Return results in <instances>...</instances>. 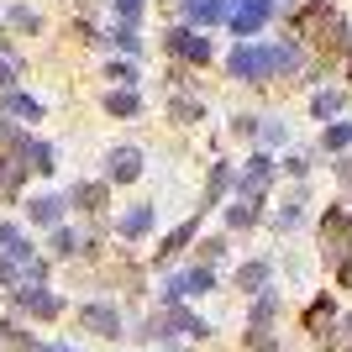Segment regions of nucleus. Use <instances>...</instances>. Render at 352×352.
<instances>
[{
    "mask_svg": "<svg viewBox=\"0 0 352 352\" xmlns=\"http://www.w3.org/2000/svg\"><path fill=\"white\" fill-rule=\"evenodd\" d=\"M347 16L337 11V0H305L294 11V43H310L321 58H342L347 47Z\"/></svg>",
    "mask_w": 352,
    "mask_h": 352,
    "instance_id": "obj_1",
    "label": "nucleus"
},
{
    "mask_svg": "<svg viewBox=\"0 0 352 352\" xmlns=\"http://www.w3.org/2000/svg\"><path fill=\"white\" fill-rule=\"evenodd\" d=\"M226 69H232L236 85H274V47L268 43H236L232 53H226Z\"/></svg>",
    "mask_w": 352,
    "mask_h": 352,
    "instance_id": "obj_2",
    "label": "nucleus"
},
{
    "mask_svg": "<svg viewBox=\"0 0 352 352\" xmlns=\"http://www.w3.org/2000/svg\"><path fill=\"white\" fill-rule=\"evenodd\" d=\"M274 174H279V163H274L263 147H258V153L242 163V174L232 179V184H236V200H252V206H263V195H268V184H274Z\"/></svg>",
    "mask_w": 352,
    "mask_h": 352,
    "instance_id": "obj_3",
    "label": "nucleus"
},
{
    "mask_svg": "<svg viewBox=\"0 0 352 352\" xmlns=\"http://www.w3.org/2000/svg\"><path fill=\"white\" fill-rule=\"evenodd\" d=\"M168 58H179V63H190V69H206L210 58H216V43H210L206 32H195V27H168Z\"/></svg>",
    "mask_w": 352,
    "mask_h": 352,
    "instance_id": "obj_4",
    "label": "nucleus"
},
{
    "mask_svg": "<svg viewBox=\"0 0 352 352\" xmlns=\"http://www.w3.org/2000/svg\"><path fill=\"white\" fill-rule=\"evenodd\" d=\"M268 21H274V0H232V6H226V27H232V37H242V43H252Z\"/></svg>",
    "mask_w": 352,
    "mask_h": 352,
    "instance_id": "obj_5",
    "label": "nucleus"
},
{
    "mask_svg": "<svg viewBox=\"0 0 352 352\" xmlns=\"http://www.w3.org/2000/svg\"><path fill=\"white\" fill-rule=\"evenodd\" d=\"M142 179V147H111L105 153V184H137Z\"/></svg>",
    "mask_w": 352,
    "mask_h": 352,
    "instance_id": "obj_6",
    "label": "nucleus"
},
{
    "mask_svg": "<svg viewBox=\"0 0 352 352\" xmlns=\"http://www.w3.org/2000/svg\"><path fill=\"white\" fill-rule=\"evenodd\" d=\"M226 6L232 0H179V11H184V27H221L226 21Z\"/></svg>",
    "mask_w": 352,
    "mask_h": 352,
    "instance_id": "obj_7",
    "label": "nucleus"
},
{
    "mask_svg": "<svg viewBox=\"0 0 352 352\" xmlns=\"http://www.w3.org/2000/svg\"><path fill=\"white\" fill-rule=\"evenodd\" d=\"M16 163H21L27 174H53V168H58V153H53V142H43V137H27L21 153H16Z\"/></svg>",
    "mask_w": 352,
    "mask_h": 352,
    "instance_id": "obj_8",
    "label": "nucleus"
},
{
    "mask_svg": "<svg viewBox=\"0 0 352 352\" xmlns=\"http://www.w3.org/2000/svg\"><path fill=\"white\" fill-rule=\"evenodd\" d=\"M105 190H111V184H105V179H79V184H74L69 195H63V206H74V210H85V216H100L105 210Z\"/></svg>",
    "mask_w": 352,
    "mask_h": 352,
    "instance_id": "obj_9",
    "label": "nucleus"
},
{
    "mask_svg": "<svg viewBox=\"0 0 352 352\" xmlns=\"http://www.w3.org/2000/svg\"><path fill=\"white\" fill-rule=\"evenodd\" d=\"M0 116L6 121H43V100H32L21 89H6L0 95Z\"/></svg>",
    "mask_w": 352,
    "mask_h": 352,
    "instance_id": "obj_10",
    "label": "nucleus"
},
{
    "mask_svg": "<svg viewBox=\"0 0 352 352\" xmlns=\"http://www.w3.org/2000/svg\"><path fill=\"white\" fill-rule=\"evenodd\" d=\"M27 221L32 226H58L63 221V195H27Z\"/></svg>",
    "mask_w": 352,
    "mask_h": 352,
    "instance_id": "obj_11",
    "label": "nucleus"
},
{
    "mask_svg": "<svg viewBox=\"0 0 352 352\" xmlns=\"http://www.w3.org/2000/svg\"><path fill=\"white\" fill-rule=\"evenodd\" d=\"M268 47H274V79H294V74L305 69V47L294 43V37L289 43H268Z\"/></svg>",
    "mask_w": 352,
    "mask_h": 352,
    "instance_id": "obj_12",
    "label": "nucleus"
},
{
    "mask_svg": "<svg viewBox=\"0 0 352 352\" xmlns=\"http://www.w3.org/2000/svg\"><path fill=\"white\" fill-rule=\"evenodd\" d=\"M0 258H11V263H32V242L21 226H11V221H0Z\"/></svg>",
    "mask_w": 352,
    "mask_h": 352,
    "instance_id": "obj_13",
    "label": "nucleus"
},
{
    "mask_svg": "<svg viewBox=\"0 0 352 352\" xmlns=\"http://www.w3.org/2000/svg\"><path fill=\"white\" fill-rule=\"evenodd\" d=\"M195 236H200V216H190V221H179L174 232L163 236V248H158V263H168V258H174V252H184L195 242Z\"/></svg>",
    "mask_w": 352,
    "mask_h": 352,
    "instance_id": "obj_14",
    "label": "nucleus"
},
{
    "mask_svg": "<svg viewBox=\"0 0 352 352\" xmlns=\"http://www.w3.org/2000/svg\"><path fill=\"white\" fill-rule=\"evenodd\" d=\"M79 321H85L89 331H100V337H121V316H116V305H85V310H79Z\"/></svg>",
    "mask_w": 352,
    "mask_h": 352,
    "instance_id": "obj_15",
    "label": "nucleus"
},
{
    "mask_svg": "<svg viewBox=\"0 0 352 352\" xmlns=\"http://www.w3.org/2000/svg\"><path fill=\"white\" fill-rule=\"evenodd\" d=\"M342 111H347V95H342V89H316V95H310V116L316 121H342Z\"/></svg>",
    "mask_w": 352,
    "mask_h": 352,
    "instance_id": "obj_16",
    "label": "nucleus"
},
{
    "mask_svg": "<svg viewBox=\"0 0 352 352\" xmlns=\"http://www.w3.org/2000/svg\"><path fill=\"white\" fill-rule=\"evenodd\" d=\"M116 232L126 236V242H137V236H147V232H153V206H132V210H121Z\"/></svg>",
    "mask_w": 352,
    "mask_h": 352,
    "instance_id": "obj_17",
    "label": "nucleus"
},
{
    "mask_svg": "<svg viewBox=\"0 0 352 352\" xmlns=\"http://www.w3.org/2000/svg\"><path fill=\"white\" fill-rule=\"evenodd\" d=\"M232 163H210V174H206V206H221V200H226V190H232Z\"/></svg>",
    "mask_w": 352,
    "mask_h": 352,
    "instance_id": "obj_18",
    "label": "nucleus"
},
{
    "mask_svg": "<svg viewBox=\"0 0 352 352\" xmlns=\"http://www.w3.org/2000/svg\"><path fill=\"white\" fill-rule=\"evenodd\" d=\"M258 221H263V206H252V200H232V206H226V226H232V232H248Z\"/></svg>",
    "mask_w": 352,
    "mask_h": 352,
    "instance_id": "obj_19",
    "label": "nucleus"
},
{
    "mask_svg": "<svg viewBox=\"0 0 352 352\" xmlns=\"http://www.w3.org/2000/svg\"><path fill=\"white\" fill-rule=\"evenodd\" d=\"M300 221H305V190H294L289 200H284V206H279V216H274V226H279V232H289V226H300Z\"/></svg>",
    "mask_w": 352,
    "mask_h": 352,
    "instance_id": "obj_20",
    "label": "nucleus"
},
{
    "mask_svg": "<svg viewBox=\"0 0 352 352\" xmlns=\"http://www.w3.org/2000/svg\"><path fill=\"white\" fill-rule=\"evenodd\" d=\"M210 289H216V268H206V263L179 279V294H210Z\"/></svg>",
    "mask_w": 352,
    "mask_h": 352,
    "instance_id": "obj_21",
    "label": "nucleus"
},
{
    "mask_svg": "<svg viewBox=\"0 0 352 352\" xmlns=\"http://www.w3.org/2000/svg\"><path fill=\"white\" fill-rule=\"evenodd\" d=\"M53 252H58V258H74V252H89V242L74 232V226H53Z\"/></svg>",
    "mask_w": 352,
    "mask_h": 352,
    "instance_id": "obj_22",
    "label": "nucleus"
},
{
    "mask_svg": "<svg viewBox=\"0 0 352 352\" xmlns=\"http://www.w3.org/2000/svg\"><path fill=\"white\" fill-rule=\"evenodd\" d=\"M105 111H111V116H137L142 100H137V89H111V95H105Z\"/></svg>",
    "mask_w": 352,
    "mask_h": 352,
    "instance_id": "obj_23",
    "label": "nucleus"
},
{
    "mask_svg": "<svg viewBox=\"0 0 352 352\" xmlns=\"http://www.w3.org/2000/svg\"><path fill=\"white\" fill-rule=\"evenodd\" d=\"M321 147H326V153H342V147H352V121H326Z\"/></svg>",
    "mask_w": 352,
    "mask_h": 352,
    "instance_id": "obj_24",
    "label": "nucleus"
},
{
    "mask_svg": "<svg viewBox=\"0 0 352 352\" xmlns=\"http://www.w3.org/2000/svg\"><path fill=\"white\" fill-rule=\"evenodd\" d=\"M263 279H268V263H263V258H252V263H242V268H236V284H242V289H263Z\"/></svg>",
    "mask_w": 352,
    "mask_h": 352,
    "instance_id": "obj_25",
    "label": "nucleus"
},
{
    "mask_svg": "<svg viewBox=\"0 0 352 352\" xmlns=\"http://www.w3.org/2000/svg\"><path fill=\"white\" fill-rule=\"evenodd\" d=\"M105 79H116V89H137V63H132V58L105 63Z\"/></svg>",
    "mask_w": 352,
    "mask_h": 352,
    "instance_id": "obj_26",
    "label": "nucleus"
},
{
    "mask_svg": "<svg viewBox=\"0 0 352 352\" xmlns=\"http://www.w3.org/2000/svg\"><path fill=\"white\" fill-rule=\"evenodd\" d=\"M6 21H11V27H21V32H32V37L43 32V16L32 11V6H11V11H6Z\"/></svg>",
    "mask_w": 352,
    "mask_h": 352,
    "instance_id": "obj_27",
    "label": "nucleus"
},
{
    "mask_svg": "<svg viewBox=\"0 0 352 352\" xmlns=\"http://www.w3.org/2000/svg\"><path fill=\"white\" fill-rule=\"evenodd\" d=\"M168 116L190 126V121H200V116H206V111H200V100H190V95H174V100H168Z\"/></svg>",
    "mask_w": 352,
    "mask_h": 352,
    "instance_id": "obj_28",
    "label": "nucleus"
},
{
    "mask_svg": "<svg viewBox=\"0 0 352 352\" xmlns=\"http://www.w3.org/2000/svg\"><path fill=\"white\" fill-rule=\"evenodd\" d=\"M111 43H116L121 53H126V58H137V53H142V37H137V27H126V21H121V27L111 32Z\"/></svg>",
    "mask_w": 352,
    "mask_h": 352,
    "instance_id": "obj_29",
    "label": "nucleus"
},
{
    "mask_svg": "<svg viewBox=\"0 0 352 352\" xmlns=\"http://www.w3.org/2000/svg\"><path fill=\"white\" fill-rule=\"evenodd\" d=\"M326 321H331V300H316V305L305 310V326L316 331V337H321V326H326Z\"/></svg>",
    "mask_w": 352,
    "mask_h": 352,
    "instance_id": "obj_30",
    "label": "nucleus"
},
{
    "mask_svg": "<svg viewBox=\"0 0 352 352\" xmlns=\"http://www.w3.org/2000/svg\"><path fill=\"white\" fill-rule=\"evenodd\" d=\"M258 137H263V142L274 147V142H284L289 132H284V121H274V116H258Z\"/></svg>",
    "mask_w": 352,
    "mask_h": 352,
    "instance_id": "obj_31",
    "label": "nucleus"
},
{
    "mask_svg": "<svg viewBox=\"0 0 352 352\" xmlns=\"http://www.w3.org/2000/svg\"><path fill=\"white\" fill-rule=\"evenodd\" d=\"M200 258H206V268H216V258H226V236H206V242H200Z\"/></svg>",
    "mask_w": 352,
    "mask_h": 352,
    "instance_id": "obj_32",
    "label": "nucleus"
},
{
    "mask_svg": "<svg viewBox=\"0 0 352 352\" xmlns=\"http://www.w3.org/2000/svg\"><path fill=\"white\" fill-rule=\"evenodd\" d=\"M116 6V16L126 21V27H137V16H142V0H111Z\"/></svg>",
    "mask_w": 352,
    "mask_h": 352,
    "instance_id": "obj_33",
    "label": "nucleus"
},
{
    "mask_svg": "<svg viewBox=\"0 0 352 352\" xmlns=\"http://www.w3.org/2000/svg\"><path fill=\"white\" fill-rule=\"evenodd\" d=\"M232 132H236V137H252V142H258V116H232Z\"/></svg>",
    "mask_w": 352,
    "mask_h": 352,
    "instance_id": "obj_34",
    "label": "nucleus"
},
{
    "mask_svg": "<svg viewBox=\"0 0 352 352\" xmlns=\"http://www.w3.org/2000/svg\"><path fill=\"white\" fill-rule=\"evenodd\" d=\"M279 168H284V174H294V179H305V168H310V163H305V158H300V153H289V158H284V163H279Z\"/></svg>",
    "mask_w": 352,
    "mask_h": 352,
    "instance_id": "obj_35",
    "label": "nucleus"
},
{
    "mask_svg": "<svg viewBox=\"0 0 352 352\" xmlns=\"http://www.w3.org/2000/svg\"><path fill=\"white\" fill-rule=\"evenodd\" d=\"M6 89H16V63L11 58H0V95H6Z\"/></svg>",
    "mask_w": 352,
    "mask_h": 352,
    "instance_id": "obj_36",
    "label": "nucleus"
},
{
    "mask_svg": "<svg viewBox=\"0 0 352 352\" xmlns=\"http://www.w3.org/2000/svg\"><path fill=\"white\" fill-rule=\"evenodd\" d=\"M337 163H342L337 174H342V179H347V184H352V158H337Z\"/></svg>",
    "mask_w": 352,
    "mask_h": 352,
    "instance_id": "obj_37",
    "label": "nucleus"
},
{
    "mask_svg": "<svg viewBox=\"0 0 352 352\" xmlns=\"http://www.w3.org/2000/svg\"><path fill=\"white\" fill-rule=\"evenodd\" d=\"M342 58H347V79H352V32H347V47H342Z\"/></svg>",
    "mask_w": 352,
    "mask_h": 352,
    "instance_id": "obj_38",
    "label": "nucleus"
},
{
    "mask_svg": "<svg viewBox=\"0 0 352 352\" xmlns=\"http://www.w3.org/2000/svg\"><path fill=\"white\" fill-rule=\"evenodd\" d=\"M274 6H279V0H274ZM289 6H294V0H289Z\"/></svg>",
    "mask_w": 352,
    "mask_h": 352,
    "instance_id": "obj_39",
    "label": "nucleus"
}]
</instances>
